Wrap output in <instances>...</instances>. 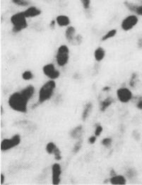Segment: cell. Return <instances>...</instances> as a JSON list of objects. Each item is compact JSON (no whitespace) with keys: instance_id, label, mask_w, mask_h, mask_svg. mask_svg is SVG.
Instances as JSON below:
<instances>
[{"instance_id":"obj_5","label":"cell","mask_w":142,"mask_h":185,"mask_svg":"<svg viewBox=\"0 0 142 185\" xmlns=\"http://www.w3.org/2000/svg\"><path fill=\"white\" fill-rule=\"evenodd\" d=\"M139 19L136 15L131 14L124 18L121 23V28L125 31H130L138 24Z\"/></svg>"},{"instance_id":"obj_3","label":"cell","mask_w":142,"mask_h":185,"mask_svg":"<svg viewBox=\"0 0 142 185\" xmlns=\"http://www.w3.org/2000/svg\"><path fill=\"white\" fill-rule=\"evenodd\" d=\"M56 83L53 80L47 81L46 83H45L40 90L38 104H42L44 101L49 100L53 95Z\"/></svg>"},{"instance_id":"obj_28","label":"cell","mask_w":142,"mask_h":185,"mask_svg":"<svg viewBox=\"0 0 142 185\" xmlns=\"http://www.w3.org/2000/svg\"><path fill=\"white\" fill-rule=\"evenodd\" d=\"M81 144H82V141L81 140L78 141L75 144V146H74V150H73V152H74V153H78V152L79 151V150H80V149H81Z\"/></svg>"},{"instance_id":"obj_9","label":"cell","mask_w":142,"mask_h":185,"mask_svg":"<svg viewBox=\"0 0 142 185\" xmlns=\"http://www.w3.org/2000/svg\"><path fill=\"white\" fill-rule=\"evenodd\" d=\"M52 184L54 185L59 184L60 182V175L62 173L61 167L59 164L55 163L52 165Z\"/></svg>"},{"instance_id":"obj_2","label":"cell","mask_w":142,"mask_h":185,"mask_svg":"<svg viewBox=\"0 0 142 185\" xmlns=\"http://www.w3.org/2000/svg\"><path fill=\"white\" fill-rule=\"evenodd\" d=\"M11 24L13 25L12 31L14 33H19L22 30L28 27L27 18L25 16L24 12H18L12 15L10 19Z\"/></svg>"},{"instance_id":"obj_35","label":"cell","mask_w":142,"mask_h":185,"mask_svg":"<svg viewBox=\"0 0 142 185\" xmlns=\"http://www.w3.org/2000/svg\"><path fill=\"white\" fill-rule=\"evenodd\" d=\"M110 174L111 177H114V176L117 175L116 172H115V171L114 170V169H111V170H110Z\"/></svg>"},{"instance_id":"obj_31","label":"cell","mask_w":142,"mask_h":185,"mask_svg":"<svg viewBox=\"0 0 142 185\" xmlns=\"http://www.w3.org/2000/svg\"><path fill=\"white\" fill-rule=\"evenodd\" d=\"M135 13L139 15V16H142V5L137 7V8H136L135 11Z\"/></svg>"},{"instance_id":"obj_13","label":"cell","mask_w":142,"mask_h":185,"mask_svg":"<svg viewBox=\"0 0 142 185\" xmlns=\"http://www.w3.org/2000/svg\"><path fill=\"white\" fill-rule=\"evenodd\" d=\"M105 56V50L102 47H98V49L95 50L94 58L97 62H101L104 59Z\"/></svg>"},{"instance_id":"obj_4","label":"cell","mask_w":142,"mask_h":185,"mask_svg":"<svg viewBox=\"0 0 142 185\" xmlns=\"http://www.w3.org/2000/svg\"><path fill=\"white\" fill-rule=\"evenodd\" d=\"M69 60V49L66 45H62L58 48L56 54V61L57 65L64 67L68 63Z\"/></svg>"},{"instance_id":"obj_26","label":"cell","mask_w":142,"mask_h":185,"mask_svg":"<svg viewBox=\"0 0 142 185\" xmlns=\"http://www.w3.org/2000/svg\"><path fill=\"white\" fill-rule=\"evenodd\" d=\"M53 155H54V158L57 160H60L62 159V155H61V151L59 150L58 147H56L55 149H54L53 151Z\"/></svg>"},{"instance_id":"obj_12","label":"cell","mask_w":142,"mask_h":185,"mask_svg":"<svg viewBox=\"0 0 142 185\" xmlns=\"http://www.w3.org/2000/svg\"><path fill=\"white\" fill-rule=\"evenodd\" d=\"M75 34H76V29L74 26H68L67 28L65 31V37L67 40H68L69 43L72 42V40H74V38H75Z\"/></svg>"},{"instance_id":"obj_20","label":"cell","mask_w":142,"mask_h":185,"mask_svg":"<svg viewBox=\"0 0 142 185\" xmlns=\"http://www.w3.org/2000/svg\"><path fill=\"white\" fill-rule=\"evenodd\" d=\"M124 5H125V7L127 8L129 11L131 12H135L136 8H137V7L139 6V5L134 4V3H132V2H124Z\"/></svg>"},{"instance_id":"obj_23","label":"cell","mask_w":142,"mask_h":185,"mask_svg":"<svg viewBox=\"0 0 142 185\" xmlns=\"http://www.w3.org/2000/svg\"><path fill=\"white\" fill-rule=\"evenodd\" d=\"M56 147L57 146L54 143H52V142L47 143V145L46 146V151L47 152V153L50 155L53 154V151L54 149H55Z\"/></svg>"},{"instance_id":"obj_1","label":"cell","mask_w":142,"mask_h":185,"mask_svg":"<svg viewBox=\"0 0 142 185\" xmlns=\"http://www.w3.org/2000/svg\"><path fill=\"white\" fill-rule=\"evenodd\" d=\"M28 99L21 92H15L10 96L9 104L12 109L21 113H26Z\"/></svg>"},{"instance_id":"obj_34","label":"cell","mask_w":142,"mask_h":185,"mask_svg":"<svg viewBox=\"0 0 142 185\" xmlns=\"http://www.w3.org/2000/svg\"><path fill=\"white\" fill-rule=\"evenodd\" d=\"M57 24L56 23V20H52V21L50 22V24H49V26H50L51 29H54V26Z\"/></svg>"},{"instance_id":"obj_16","label":"cell","mask_w":142,"mask_h":185,"mask_svg":"<svg viewBox=\"0 0 142 185\" xmlns=\"http://www.w3.org/2000/svg\"><path fill=\"white\" fill-rule=\"evenodd\" d=\"M114 101L112 97H108L105 99L104 101H101V104H100V109H101V111H105L106 110V109L108 107V106H110L113 102Z\"/></svg>"},{"instance_id":"obj_25","label":"cell","mask_w":142,"mask_h":185,"mask_svg":"<svg viewBox=\"0 0 142 185\" xmlns=\"http://www.w3.org/2000/svg\"><path fill=\"white\" fill-rule=\"evenodd\" d=\"M82 7L84 9V10H87L90 9L91 8V0H80Z\"/></svg>"},{"instance_id":"obj_6","label":"cell","mask_w":142,"mask_h":185,"mask_svg":"<svg viewBox=\"0 0 142 185\" xmlns=\"http://www.w3.org/2000/svg\"><path fill=\"white\" fill-rule=\"evenodd\" d=\"M21 143V138L19 134L14 136L11 138L4 139L1 143V150L2 151H6L19 145Z\"/></svg>"},{"instance_id":"obj_27","label":"cell","mask_w":142,"mask_h":185,"mask_svg":"<svg viewBox=\"0 0 142 185\" xmlns=\"http://www.w3.org/2000/svg\"><path fill=\"white\" fill-rule=\"evenodd\" d=\"M111 144H112V139L110 138H105L103 141H102V145H103L104 146L107 147V148H108V147L110 146Z\"/></svg>"},{"instance_id":"obj_19","label":"cell","mask_w":142,"mask_h":185,"mask_svg":"<svg viewBox=\"0 0 142 185\" xmlns=\"http://www.w3.org/2000/svg\"><path fill=\"white\" fill-rule=\"evenodd\" d=\"M92 109V104L91 103H88L86 105L85 108H84V110L83 111V113H82V118H83V120H86L88 117L89 113H90Z\"/></svg>"},{"instance_id":"obj_17","label":"cell","mask_w":142,"mask_h":185,"mask_svg":"<svg viewBox=\"0 0 142 185\" xmlns=\"http://www.w3.org/2000/svg\"><path fill=\"white\" fill-rule=\"evenodd\" d=\"M82 133V126H79L71 131L70 135L73 138H80Z\"/></svg>"},{"instance_id":"obj_32","label":"cell","mask_w":142,"mask_h":185,"mask_svg":"<svg viewBox=\"0 0 142 185\" xmlns=\"http://www.w3.org/2000/svg\"><path fill=\"white\" fill-rule=\"evenodd\" d=\"M136 107L139 109H142V97H140L138 100V102L136 104Z\"/></svg>"},{"instance_id":"obj_18","label":"cell","mask_w":142,"mask_h":185,"mask_svg":"<svg viewBox=\"0 0 142 185\" xmlns=\"http://www.w3.org/2000/svg\"><path fill=\"white\" fill-rule=\"evenodd\" d=\"M117 34V30L116 29H112L110 31H109L108 33H106L103 37H102L101 40L103 41H105V40H108L109 39H112V38L114 37Z\"/></svg>"},{"instance_id":"obj_10","label":"cell","mask_w":142,"mask_h":185,"mask_svg":"<svg viewBox=\"0 0 142 185\" xmlns=\"http://www.w3.org/2000/svg\"><path fill=\"white\" fill-rule=\"evenodd\" d=\"M23 12L26 18H34L41 15L42 12L41 9L37 8L36 7L32 6L28 7V8L26 10H24Z\"/></svg>"},{"instance_id":"obj_24","label":"cell","mask_w":142,"mask_h":185,"mask_svg":"<svg viewBox=\"0 0 142 185\" xmlns=\"http://www.w3.org/2000/svg\"><path fill=\"white\" fill-rule=\"evenodd\" d=\"M82 40H83V38H82L81 35L79 34L76 35L74 40H72L71 44H72L73 45H79L82 43Z\"/></svg>"},{"instance_id":"obj_21","label":"cell","mask_w":142,"mask_h":185,"mask_svg":"<svg viewBox=\"0 0 142 185\" xmlns=\"http://www.w3.org/2000/svg\"><path fill=\"white\" fill-rule=\"evenodd\" d=\"M14 4L20 7H26L28 6L29 2L27 0H11Z\"/></svg>"},{"instance_id":"obj_22","label":"cell","mask_w":142,"mask_h":185,"mask_svg":"<svg viewBox=\"0 0 142 185\" xmlns=\"http://www.w3.org/2000/svg\"><path fill=\"white\" fill-rule=\"evenodd\" d=\"M22 78H23L24 80H31L33 78V75L31 71L26 70L22 74Z\"/></svg>"},{"instance_id":"obj_11","label":"cell","mask_w":142,"mask_h":185,"mask_svg":"<svg viewBox=\"0 0 142 185\" xmlns=\"http://www.w3.org/2000/svg\"><path fill=\"white\" fill-rule=\"evenodd\" d=\"M56 23L60 27H65L69 26V25L70 24V19L68 16L64 14L59 15L56 17Z\"/></svg>"},{"instance_id":"obj_7","label":"cell","mask_w":142,"mask_h":185,"mask_svg":"<svg viewBox=\"0 0 142 185\" xmlns=\"http://www.w3.org/2000/svg\"><path fill=\"white\" fill-rule=\"evenodd\" d=\"M43 71L44 74L50 80H56L60 76L59 71L57 70L54 65L52 63H49V64L45 65L43 67Z\"/></svg>"},{"instance_id":"obj_38","label":"cell","mask_w":142,"mask_h":185,"mask_svg":"<svg viewBox=\"0 0 142 185\" xmlns=\"http://www.w3.org/2000/svg\"><path fill=\"white\" fill-rule=\"evenodd\" d=\"M4 113V110H3V106H1V114H3Z\"/></svg>"},{"instance_id":"obj_29","label":"cell","mask_w":142,"mask_h":185,"mask_svg":"<svg viewBox=\"0 0 142 185\" xmlns=\"http://www.w3.org/2000/svg\"><path fill=\"white\" fill-rule=\"evenodd\" d=\"M102 131H103V127H102L101 125H98L96 126V131H95V135H96V136H99L101 134Z\"/></svg>"},{"instance_id":"obj_33","label":"cell","mask_w":142,"mask_h":185,"mask_svg":"<svg viewBox=\"0 0 142 185\" xmlns=\"http://www.w3.org/2000/svg\"><path fill=\"white\" fill-rule=\"evenodd\" d=\"M96 136H91L88 139L89 143L91 144H93L95 142H96Z\"/></svg>"},{"instance_id":"obj_15","label":"cell","mask_w":142,"mask_h":185,"mask_svg":"<svg viewBox=\"0 0 142 185\" xmlns=\"http://www.w3.org/2000/svg\"><path fill=\"white\" fill-rule=\"evenodd\" d=\"M110 183L112 184H126V179L123 175H115L114 177H111Z\"/></svg>"},{"instance_id":"obj_14","label":"cell","mask_w":142,"mask_h":185,"mask_svg":"<svg viewBox=\"0 0 142 185\" xmlns=\"http://www.w3.org/2000/svg\"><path fill=\"white\" fill-rule=\"evenodd\" d=\"M34 92H35V88L33 86L29 85L27 87L25 88L24 90H22L21 93L24 95V97L25 98L27 99L28 100H29V99H31L32 96L33 95Z\"/></svg>"},{"instance_id":"obj_30","label":"cell","mask_w":142,"mask_h":185,"mask_svg":"<svg viewBox=\"0 0 142 185\" xmlns=\"http://www.w3.org/2000/svg\"><path fill=\"white\" fill-rule=\"evenodd\" d=\"M136 79V75L135 74V73H134V74L132 75V76H131V77L130 82H129V84H130L131 87H134V85H135Z\"/></svg>"},{"instance_id":"obj_36","label":"cell","mask_w":142,"mask_h":185,"mask_svg":"<svg viewBox=\"0 0 142 185\" xmlns=\"http://www.w3.org/2000/svg\"><path fill=\"white\" fill-rule=\"evenodd\" d=\"M4 182V176L3 174H1V182H0V184H3Z\"/></svg>"},{"instance_id":"obj_8","label":"cell","mask_w":142,"mask_h":185,"mask_svg":"<svg viewBox=\"0 0 142 185\" xmlns=\"http://www.w3.org/2000/svg\"><path fill=\"white\" fill-rule=\"evenodd\" d=\"M117 95H118L119 100L123 103L128 102L132 98V94H131V91L125 87H123L118 90Z\"/></svg>"},{"instance_id":"obj_37","label":"cell","mask_w":142,"mask_h":185,"mask_svg":"<svg viewBox=\"0 0 142 185\" xmlns=\"http://www.w3.org/2000/svg\"><path fill=\"white\" fill-rule=\"evenodd\" d=\"M110 90L109 87H106L103 88V91H106V90Z\"/></svg>"}]
</instances>
